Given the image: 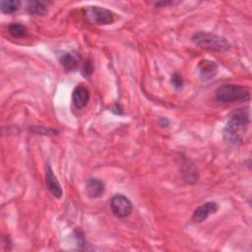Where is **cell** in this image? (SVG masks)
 I'll use <instances>...</instances> for the list:
<instances>
[{
    "label": "cell",
    "instance_id": "cell-1",
    "mask_svg": "<svg viewBox=\"0 0 252 252\" xmlns=\"http://www.w3.org/2000/svg\"><path fill=\"white\" fill-rule=\"evenodd\" d=\"M250 122L248 108H240L233 112L223 129V139L229 145L238 144Z\"/></svg>",
    "mask_w": 252,
    "mask_h": 252
},
{
    "label": "cell",
    "instance_id": "cell-2",
    "mask_svg": "<svg viewBox=\"0 0 252 252\" xmlns=\"http://www.w3.org/2000/svg\"><path fill=\"white\" fill-rule=\"evenodd\" d=\"M216 98L219 102L222 103L246 101L250 99V92L247 88L240 85L224 84L217 89Z\"/></svg>",
    "mask_w": 252,
    "mask_h": 252
},
{
    "label": "cell",
    "instance_id": "cell-3",
    "mask_svg": "<svg viewBox=\"0 0 252 252\" xmlns=\"http://www.w3.org/2000/svg\"><path fill=\"white\" fill-rule=\"evenodd\" d=\"M192 41L207 50L224 51L229 48V43L225 37L207 32H197L192 36Z\"/></svg>",
    "mask_w": 252,
    "mask_h": 252
},
{
    "label": "cell",
    "instance_id": "cell-4",
    "mask_svg": "<svg viewBox=\"0 0 252 252\" xmlns=\"http://www.w3.org/2000/svg\"><path fill=\"white\" fill-rule=\"evenodd\" d=\"M110 209L116 218L125 219L132 213L133 206L131 201L126 196L116 194L110 200Z\"/></svg>",
    "mask_w": 252,
    "mask_h": 252
},
{
    "label": "cell",
    "instance_id": "cell-5",
    "mask_svg": "<svg viewBox=\"0 0 252 252\" xmlns=\"http://www.w3.org/2000/svg\"><path fill=\"white\" fill-rule=\"evenodd\" d=\"M218 64L215 61L209 59H203L199 61L197 65V74L202 81H209L213 79L218 73Z\"/></svg>",
    "mask_w": 252,
    "mask_h": 252
},
{
    "label": "cell",
    "instance_id": "cell-6",
    "mask_svg": "<svg viewBox=\"0 0 252 252\" xmlns=\"http://www.w3.org/2000/svg\"><path fill=\"white\" fill-rule=\"evenodd\" d=\"M218 209V204L216 202H206L195 209L192 215V220L196 223H200L208 219L209 216L217 213Z\"/></svg>",
    "mask_w": 252,
    "mask_h": 252
},
{
    "label": "cell",
    "instance_id": "cell-7",
    "mask_svg": "<svg viewBox=\"0 0 252 252\" xmlns=\"http://www.w3.org/2000/svg\"><path fill=\"white\" fill-rule=\"evenodd\" d=\"M90 8L94 22L98 25H109L114 22V14L110 10L99 6H92Z\"/></svg>",
    "mask_w": 252,
    "mask_h": 252
},
{
    "label": "cell",
    "instance_id": "cell-8",
    "mask_svg": "<svg viewBox=\"0 0 252 252\" xmlns=\"http://www.w3.org/2000/svg\"><path fill=\"white\" fill-rule=\"evenodd\" d=\"M90 100V91L83 85L77 86L72 93V102L78 109L84 108Z\"/></svg>",
    "mask_w": 252,
    "mask_h": 252
},
{
    "label": "cell",
    "instance_id": "cell-9",
    "mask_svg": "<svg viewBox=\"0 0 252 252\" xmlns=\"http://www.w3.org/2000/svg\"><path fill=\"white\" fill-rule=\"evenodd\" d=\"M45 182L46 186L49 190V192L55 197V198H61L62 197V188L61 185L57 179V177L54 175L52 169L50 166H47L46 173H45Z\"/></svg>",
    "mask_w": 252,
    "mask_h": 252
},
{
    "label": "cell",
    "instance_id": "cell-10",
    "mask_svg": "<svg viewBox=\"0 0 252 252\" xmlns=\"http://www.w3.org/2000/svg\"><path fill=\"white\" fill-rule=\"evenodd\" d=\"M86 191L90 198H99L104 193V184L97 178H89L86 183Z\"/></svg>",
    "mask_w": 252,
    "mask_h": 252
},
{
    "label": "cell",
    "instance_id": "cell-11",
    "mask_svg": "<svg viewBox=\"0 0 252 252\" xmlns=\"http://www.w3.org/2000/svg\"><path fill=\"white\" fill-rule=\"evenodd\" d=\"M81 57L76 52H66L60 57V62L65 69L72 71L76 70L79 67Z\"/></svg>",
    "mask_w": 252,
    "mask_h": 252
},
{
    "label": "cell",
    "instance_id": "cell-12",
    "mask_svg": "<svg viewBox=\"0 0 252 252\" xmlns=\"http://www.w3.org/2000/svg\"><path fill=\"white\" fill-rule=\"evenodd\" d=\"M48 3L45 1H30L27 9L30 14L32 15H43L47 12Z\"/></svg>",
    "mask_w": 252,
    "mask_h": 252
},
{
    "label": "cell",
    "instance_id": "cell-13",
    "mask_svg": "<svg viewBox=\"0 0 252 252\" xmlns=\"http://www.w3.org/2000/svg\"><path fill=\"white\" fill-rule=\"evenodd\" d=\"M9 33L15 37V38H22L26 37L28 34V30L27 28L19 23H13L8 27Z\"/></svg>",
    "mask_w": 252,
    "mask_h": 252
},
{
    "label": "cell",
    "instance_id": "cell-14",
    "mask_svg": "<svg viewBox=\"0 0 252 252\" xmlns=\"http://www.w3.org/2000/svg\"><path fill=\"white\" fill-rule=\"evenodd\" d=\"M20 1L17 0H2L0 2V10L3 14H12L18 10Z\"/></svg>",
    "mask_w": 252,
    "mask_h": 252
},
{
    "label": "cell",
    "instance_id": "cell-15",
    "mask_svg": "<svg viewBox=\"0 0 252 252\" xmlns=\"http://www.w3.org/2000/svg\"><path fill=\"white\" fill-rule=\"evenodd\" d=\"M171 84L175 87V89H180L183 86L182 77L178 73H174L171 77Z\"/></svg>",
    "mask_w": 252,
    "mask_h": 252
},
{
    "label": "cell",
    "instance_id": "cell-16",
    "mask_svg": "<svg viewBox=\"0 0 252 252\" xmlns=\"http://www.w3.org/2000/svg\"><path fill=\"white\" fill-rule=\"evenodd\" d=\"M82 70H83L82 72H83V74H84L85 76H90V75H92V73H93V71H94L93 63H92L90 60L87 61V62L84 64Z\"/></svg>",
    "mask_w": 252,
    "mask_h": 252
}]
</instances>
